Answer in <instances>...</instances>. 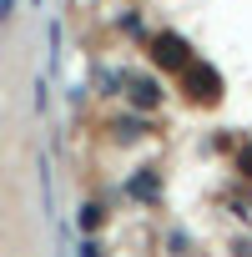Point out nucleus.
I'll list each match as a JSON object with an SVG mask.
<instances>
[{
  "mask_svg": "<svg viewBox=\"0 0 252 257\" xmlns=\"http://www.w3.org/2000/svg\"><path fill=\"white\" fill-rule=\"evenodd\" d=\"M152 56H157L162 71H187V61H192L187 41H177V36H157V41H152Z\"/></svg>",
  "mask_w": 252,
  "mask_h": 257,
  "instance_id": "2",
  "label": "nucleus"
},
{
  "mask_svg": "<svg viewBox=\"0 0 252 257\" xmlns=\"http://www.w3.org/2000/svg\"><path fill=\"white\" fill-rule=\"evenodd\" d=\"M182 91H187L192 101H217V96H222V81H217L212 66H187V71H182Z\"/></svg>",
  "mask_w": 252,
  "mask_h": 257,
  "instance_id": "1",
  "label": "nucleus"
},
{
  "mask_svg": "<svg viewBox=\"0 0 252 257\" xmlns=\"http://www.w3.org/2000/svg\"><path fill=\"white\" fill-rule=\"evenodd\" d=\"M132 187H137V197H157V177H137Z\"/></svg>",
  "mask_w": 252,
  "mask_h": 257,
  "instance_id": "4",
  "label": "nucleus"
},
{
  "mask_svg": "<svg viewBox=\"0 0 252 257\" xmlns=\"http://www.w3.org/2000/svg\"><path fill=\"white\" fill-rule=\"evenodd\" d=\"M132 96H137V106H157V86L152 81H132Z\"/></svg>",
  "mask_w": 252,
  "mask_h": 257,
  "instance_id": "3",
  "label": "nucleus"
}]
</instances>
